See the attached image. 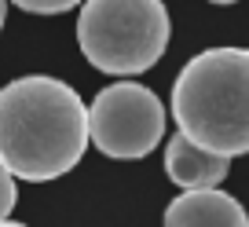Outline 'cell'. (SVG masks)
Wrapping results in <instances>:
<instances>
[{"label": "cell", "mask_w": 249, "mask_h": 227, "mask_svg": "<svg viewBox=\"0 0 249 227\" xmlns=\"http://www.w3.org/2000/svg\"><path fill=\"white\" fill-rule=\"evenodd\" d=\"M88 150V106L77 88L48 73L0 88V169L48 183L77 169Z\"/></svg>", "instance_id": "1"}, {"label": "cell", "mask_w": 249, "mask_h": 227, "mask_svg": "<svg viewBox=\"0 0 249 227\" xmlns=\"http://www.w3.org/2000/svg\"><path fill=\"white\" fill-rule=\"evenodd\" d=\"M172 118L209 154H249V48L198 52L172 85Z\"/></svg>", "instance_id": "2"}, {"label": "cell", "mask_w": 249, "mask_h": 227, "mask_svg": "<svg viewBox=\"0 0 249 227\" xmlns=\"http://www.w3.org/2000/svg\"><path fill=\"white\" fill-rule=\"evenodd\" d=\"M169 37L165 0H85L77 15L81 55L114 77H136L158 66Z\"/></svg>", "instance_id": "3"}, {"label": "cell", "mask_w": 249, "mask_h": 227, "mask_svg": "<svg viewBox=\"0 0 249 227\" xmlns=\"http://www.w3.org/2000/svg\"><path fill=\"white\" fill-rule=\"evenodd\" d=\"M165 140V106L147 85H107L88 106V143L114 161H140Z\"/></svg>", "instance_id": "4"}, {"label": "cell", "mask_w": 249, "mask_h": 227, "mask_svg": "<svg viewBox=\"0 0 249 227\" xmlns=\"http://www.w3.org/2000/svg\"><path fill=\"white\" fill-rule=\"evenodd\" d=\"M161 227H249V212L227 191H183L165 205Z\"/></svg>", "instance_id": "5"}, {"label": "cell", "mask_w": 249, "mask_h": 227, "mask_svg": "<svg viewBox=\"0 0 249 227\" xmlns=\"http://www.w3.org/2000/svg\"><path fill=\"white\" fill-rule=\"evenodd\" d=\"M165 173L176 187L183 191H209L220 187L231 173V157L209 154V150L195 147L187 136H169L165 140Z\"/></svg>", "instance_id": "6"}, {"label": "cell", "mask_w": 249, "mask_h": 227, "mask_svg": "<svg viewBox=\"0 0 249 227\" xmlns=\"http://www.w3.org/2000/svg\"><path fill=\"white\" fill-rule=\"evenodd\" d=\"M11 4L30 11V15H62V11H73L85 0H11Z\"/></svg>", "instance_id": "7"}, {"label": "cell", "mask_w": 249, "mask_h": 227, "mask_svg": "<svg viewBox=\"0 0 249 227\" xmlns=\"http://www.w3.org/2000/svg\"><path fill=\"white\" fill-rule=\"evenodd\" d=\"M15 202H18V187H15V176L0 169V224H4V220L11 216Z\"/></svg>", "instance_id": "8"}, {"label": "cell", "mask_w": 249, "mask_h": 227, "mask_svg": "<svg viewBox=\"0 0 249 227\" xmlns=\"http://www.w3.org/2000/svg\"><path fill=\"white\" fill-rule=\"evenodd\" d=\"M4 15H8V0H0V30H4Z\"/></svg>", "instance_id": "9"}, {"label": "cell", "mask_w": 249, "mask_h": 227, "mask_svg": "<svg viewBox=\"0 0 249 227\" xmlns=\"http://www.w3.org/2000/svg\"><path fill=\"white\" fill-rule=\"evenodd\" d=\"M0 227H30V224H15V220H4Z\"/></svg>", "instance_id": "10"}, {"label": "cell", "mask_w": 249, "mask_h": 227, "mask_svg": "<svg viewBox=\"0 0 249 227\" xmlns=\"http://www.w3.org/2000/svg\"><path fill=\"white\" fill-rule=\"evenodd\" d=\"M209 4H238V0H209Z\"/></svg>", "instance_id": "11"}]
</instances>
